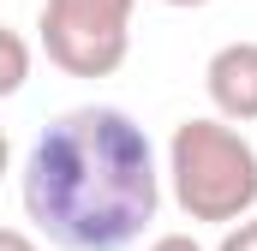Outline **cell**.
Returning a JSON list of instances; mask_svg holds the SVG:
<instances>
[{"label":"cell","mask_w":257,"mask_h":251,"mask_svg":"<svg viewBox=\"0 0 257 251\" xmlns=\"http://www.w3.org/2000/svg\"><path fill=\"white\" fill-rule=\"evenodd\" d=\"M203 90H209L221 120L251 126L257 120V42H221L203 66Z\"/></svg>","instance_id":"cell-4"},{"label":"cell","mask_w":257,"mask_h":251,"mask_svg":"<svg viewBox=\"0 0 257 251\" xmlns=\"http://www.w3.org/2000/svg\"><path fill=\"white\" fill-rule=\"evenodd\" d=\"M138 0H42L36 36L66 78H114L132 54Z\"/></svg>","instance_id":"cell-3"},{"label":"cell","mask_w":257,"mask_h":251,"mask_svg":"<svg viewBox=\"0 0 257 251\" xmlns=\"http://www.w3.org/2000/svg\"><path fill=\"white\" fill-rule=\"evenodd\" d=\"M6 168H12V144H6V132H0V180H6Z\"/></svg>","instance_id":"cell-9"},{"label":"cell","mask_w":257,"mask_h":251,"mask_svg":"<svg viewBox=\"0 0 257 251\" xmlns=\"http://www.w3.org/2000/svg\"><path fill=\"white\" fill-rule=\"evenodd\" d=\"M215 251H257V215L227 221V233H221V245H215Z\"/></svg>","instance_id":"cell-6"},{"label":"cell","mask_w":257,"mask_h":251,"mask_svg":"<svg viewBox=\"0 0 257 251\" xmlns=\"http://www.w3.org/2000/svg\"><path fill=\"white\" fill-rule=\"evenodd\" d=\"M150 251H203L192 233H162V239H150Z\"/></svg>","instance_id":"cell-8"},{"label":"cell","mask_w":257,"mask_h":251,"mask_svg":"<svg viewBox=\"0 0 257 251\" xmlns=\"http://www.w3.org/2000/svg\"><path fill=\"white\" fill-rule=\"evenodd\" d=\"M168 186L192 221L227 227L257 209V144L221 114L180 120L168 138Z\"/></svg>","instance_id":"cell-2"},{"label":"cell","mask_w":257,"mask_h":251,"mask_svg":"<svg viewBox=\"0 0 257 251\" xmlns=\"http://www.w3.org/2000/svg\"><path fill=\"white\" fill-rule=\"evenodd\" d=\"M162 6H209V0H162Z\"/></svg>","instance_id":"cell-10"},{"label":"cell","mask_w":257,"mask_h":251,"mask_svg":"<svg viewBox=\"0 0 257 251\" xmlns=\"http://www.w3.org/2000/svg\"><path fill=\"white\" fill-rule=\"evenodd\" d=\"M18 197L54 251H132L162 209L156 144L126 108H66L36 132Z\"/></svg>","instance_id":"cell-1"},{"label":"cell","mask_w":257,"mask_h":251,"mask_svg":"<svg viewBox=\"0 0 257 251\" xmlns=\"http://www.w3.org/2000/svg\"><path fill=\"white\" fill-rule=\"evenodd\" d=\"M0 251H42V245H36L24 227H0Z\"/></svg>","instance_id":"cell-7"},{"label":"cell","mask_w":257,"mask_h":251,"mask_svg":"<svg viewBox=\"0 0 257 251\" xmlns=\"http://www.w3.org/2000/svg\"><path fill=\"white\" fill-rule=\"evenodd\" d=\"M24 78H30V42L12 24H0V96H18Z\"/></svg>","instance_id":"cell-5"}]
</instances>
